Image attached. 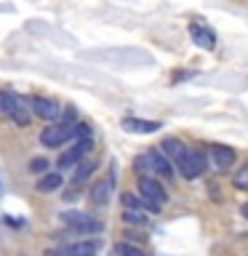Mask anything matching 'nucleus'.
<instances>
[{
    "label": "nucleus",
    "instance_id": "nucleus-20",
    "mask_svg": "<svg viewBox=\"0 0 248 256\" xmlns=\"http://www.w3.org/2000/svg\"><path fill=\"white\" fill-rule=\"evenodd\" d=\"M115 256H150L147 251H144L142 246H136V243H115Z\"/></svg>",
    "mask_w": 248,
    "mask_h": 256
},
{
    "label": "nucleus",
    "instance_id": "nucleus-16",
    "mask_svg": "<svg viewBox=\"0 0 248 256\" xmlns=\"http://www.w3.org/2000/svg\"><path fill=\"white\" fill-rule=\"evenodd\" d=\"M112 176L110 179H102V182H96L94 184V190H91V203L94 206H107L110 203V198H112Z\"/></svg>",
    "mask_w": 248,
    "mask_h": 256
},
{
    "label": "nucleus",
    "instance_id": "nucleus-4",
    "mask_svg": "<svg viewBox=\"0 0 248 256\" xmlns=\"http://www.w3.org/2000/svg\"><path fill=\"white\" fill-rule=\"evenodd\" d=\"M182 171L184 179H190V182H195L200 179L206 171H208V155H206V150H200V147H190L187 150V155H184V160L179 166H176Z\"/></svg>",
    "mask_w": 248,
    "mask_h": 256
},
{
    "label": "nucleus",
    "instance_id": "nucleus-10",
    "mask_svg": "<svg viewBox=\"0 0 248 256\" xmlns=\"http://www.w3.org/2000/svg\"><path fill=\"white\" fill-rule=\"evenodd\" d=\"M190 38L198 48H206V51H214L216 48V32L211 27H206V24H200V22L190 24Z\"/></svg>",
    "mask_w": 248,
    "mask_h": 256
},
{
    "label": "nucleus",
    "instance_id": "nucleus-23",
    "mask_svg": "<svg viewBox=\"0 0 248 256\" xmlns=\"http://www.w3.org/2000/svg\"><path fill=\"white\" fill-rule=\"evenodd\" d=\"M232 184H235V190L248 192V168H246V166H243V171H240L235 179H232Z\"/></svg>",
    "mask_w": 248,
    "mask_h": 256
},
{
    "label": "nucleus",
    "instance_id": "nucleus-1",
    "mask_svg": "<svg viewBox=\"0 0 248 256\" xmlns=\"http://www.w3.org/2000/svg\"><path fill=\"white\" fill-rule=\"evenodd\" d=\"M0 112H3V115L11 120L14 126H19V128H27L30 120H32V112L27 107V99H22L19 94L8 91V88L0 91Z\"/></svg>",
    "mask_w": 248,
    "mask_h": 256
},
{
    "label": "nucleus",
    "instance_id": "nucleus-24",
    "mask_svg": "<svg viewBox=\"0 0 248 256\" xmlns=\"http://www.w3.org/2000/svg\"><path fill=\"white\" fill-rule=\"evenodd\" d=\"M240 216H243V219H248V203L240 206Z\"/></svg>",
    "mask_w": 248,
    "mask_h": 256
},
{
    "label": "nucleus",
    "instance_id": "nucleus-9",
    "mask_svg": "<svg viewBox=\"0 0 248 256\" xmlns=\"http://www.w3.org/2000/svg\"><path fill=\"white\" fill-rule=\"evenodd\" d=\"M72 139V126H62V123H51L48 128L40 131V144L48 150H56V147H64Z\"/></svg>",
    "mask_w": 248,
    "mask_h": 256
},
{
    "label": "nucleus",
    "instance_id": "nucleus-22",
    "mask_svg": "<svg viewBox=\"0 0 248 256\" xmlns=\"http://www.w3.org/2000/svg\"><path fill=\"white\" fill-rule=\"evenodd\" d=\"M30 174H38V176H46L48 174V160L46 158H32L30 166H27Z\"/></svg>",
    "mask_w": 248,
    "mask_h": 256
},
{
    "label": "nucleus",
    "instance_id": "nucleus-15",
    "mask_svg": "<svg viewBox=\"0 0 248 256\" xmlns=\"http://www.w3.org/2000/svg\"><path fill=\"white\" fill-rule=\"evenodd\" d=\"M134 174H136V179H142V176H152V179H158L152 150H147V152H142V155L134 158Z\"/></svg>",
    "mask_w": 248,
    "mask_h": 256
},
{
    "label": "nucleus",
    "instance_id": "nucleus-5",
    "mask_svg": "<svg viewBox=\"0 0 248 256\" xmlns=\"http://www.w3.org/2000/svg\"><path fill=\"white\" fill-rule=\"evenodd\" d=\"M91 150H94V139L75 142L67 152H62V155H59V160H56V168H59V171H70V168H78L80 163H83V158H86Z\"/></svg>",
    "mask_w": 248,
    "mask_h": 256
},
{
    "label": "nucleus",
    "instance_id": "nucleus-19",
    "mask_svg": "<svg viewBox=\"0 0 248 256\" xmlns=\"http://www.w3.org/2000/svg\"><path fill=\"white\" fill-rule=\"evenodd\" d=\"M123 222L128 227H150V216L144 211H123Z\"/></svg>",
    "mask_w": 248,
    "mask_h": 256
},
{
    "label": "nucleus",
    "instance_id": "nucleus-6",
    "mask_svg": "<svg viewBox=\"0 0 248 256\" xmlns=\"http://www.w3.org/2000/svg\"><path fill=\"white\" fill-rule=\"evenodd\" d=\"M136 184H139V195L147 200V203L163 208L168 203V192L166 187L160 184V179H152V176H142V179H136Z\"/></svg>",
    "mask_w": 248,
    "mask_h": 256
},
{
    "label": "nucleus",
    "instance_id": "nucleus-11",
    "mask_svg": "<svg viewBox=\"0 0 248 256\" xmlns=\"http://www.w3.org/2000/svg\"><path fill=\"white\" fill-rule=\"evenodd\" d=\"M158 150L163 152V155L171 160V163L179 166L182 160H184V155H187V150H190V147H187V144H184L182 139H176V136H166V139L160 142V147H158Z\"/></svg>",
    "mask_w": 248,
    "mask_h": 256
},
{
    "label": "nucleus",
    "instance_id": "nucleus-12",
    "mask_svg": "<svg viewBox=\"0 0 248 256\" xmlns=\"http://www.w3.org/2000/svg\"><path fill=\"white\" fill-rule=\"evenodd\" d=\"M211 158H214V166L219 168V171H227V168L235 166L238 152L232 147H227V144H214V147H211Z\"/></svg>",
    "mask_w": 248,
    "mask_h": 256
},
{
    "label": "nucleus",
    "instance_id": "nucleus-7",
    "mask_svg": "<svg viewBox=\"0 0 248 256\" xmlns=\"http://www.w3.org/2000/svg\"><path fill=\"white\" fill-rule=\"evenodd\" d=\"M27 107H30L32 115H38L40 120H48V123H54L56 118H62V107L54 99H48V96H38V94L30 96Z\"/></svg>",
    "mask_w": 248,
    "mask_h": 256
},
{
    "label": "nucleus",
    "instance_id": "nucleus-8",
    "mask_svg": "<svg viewBox=\"0 0 248 256\" xmlns=\"http://www.w3.org/2000/svg\"><path fill=\"white\" fill-rule=\"evenodd\" d=\"M102 243L96 238H86V240H75V243L62 246L59 251H48L46 256H96Z\"/></svg>",
    "mask_w": 248,
    "mask_h": 256
},
{
    "label": "nucleus",
    "instance_id": "nucleus-2",
    "mask_svg": "<svg viewBox=\"0 0 248 256\" xmlns=\"http://www.w3.org/2000/svg\"><path fill=\"white\" fill-rule=\"evenodd\" d=\"M91 59H107L120 67H147L152 64V56L142 48H112V51H94L88 54Z\"/></svg>",
    "mask_w": 248,
    "mask_h": 256
},
{
    "label": "nucleus",
    "instance_id": "nucleus-14",
    "mask_svg": "<svg viewBox=\"0 0 248 256\" xmlns=\"http://www.w3.org/2000/svg\"><path fill=\"white\" fill-rule=\"evenodd\" d=\"M120 203H123L126 211H150V214H160L158 206L147 203V200H144L142 195H136V192H123V195H120Z\"/></svg>",
    "mask_w": 248,
    "mask_h": 256
},
{
    "label": "nucleus",
    "instance_id": "nucleus-3",
    "mask_svg": "<svg viewBox=\"0 0 248 256\" xmlns=\"http://www.w3.org/2000/svg\"><path fill=\"white\" fill-rule=\"evenodd\" d=\"M59 219H62V224H67L75 235H99L104 230L102 222L91 219L86 211H64V214H59Z\"/></svg>",
    "mask_w": 248,
    "mask_h": 256
},
{
    "label": "nucleus",
    "instance_id": "nucleus-21",
    "mask_svg": "<svg viewBox=\"0 0 248 256\" xmlns=\"http://www.w3.org/2000/svg\"><path fill=\"white\" fill-rule=\"evenodd\" d=\"M72 139H78V142L94 139V128L88 123H75V126H72Z\"/></svg>",
    "mask_w": 248,
    "mask_h": 256
},
{
    "label": "nucleus",
    "instance_id": "nucleus-17",
    "mask_svg": "<svg viewBox=\"0 0 248 256\" xmlns=\"http://www.w3.org/2000/svg\"><path fill=\"white\" fill-rule=\"evenodd\" d=\"M62 184H64V176L59 174V171H48L46 176H40V179H38V192H40V195H51V192H56V190H59L62 187Z\"/></svg>",
    "mask_w": 248,
    "mask_h": 256
},
{
    "label": "nucleus",
    "instance_id": "nucleus-18",
    "mask_svg": "<svg viewBox=\"0 0 248 256\" xmlns=\"http://www.w3.org/2000/svg\"><path fill=\"white\" fill-rule=\"evenodd\" d=\"M94 171H96V160H83V163L75 168V174H72L70 184H72V187H80V184H86L88 179H91Z\"/></svg>",
    "mask_w": 248,
    "mask_h": 256
},
{
    "label": "nucleus",
    "instance_id": "nucleus-13",
    "mask_svg": "<svg viewBox=\"0 0 248 256\" xmlns=\"http://www.w3.org/2000/svg\"><path fill=\"white\" fill-rule=\"evenodd\" d=\"M123 131H128V134H155V131H160V126L158 120H142V118H123Z\"/></svg>",
    "mask_w": 248,
    "mask_h": 256
}]
</instances>
